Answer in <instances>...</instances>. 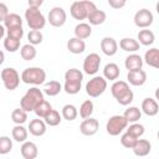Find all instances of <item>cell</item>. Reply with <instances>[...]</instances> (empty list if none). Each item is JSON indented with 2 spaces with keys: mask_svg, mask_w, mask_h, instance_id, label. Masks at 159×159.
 Returning a JSON list of instances; mask_svg holds the SVG:
<instances>
[{
  "mask_svg": "<svg viewBox=\"0 0 159 159\" xmlns=\"http://www.w3.org/2000/svg\"><path fill=\"white\" fill-rule=\"evenodd\" d=\"M67 20V14L65 11L63 7L61 6H55L50 10L48 15H47V21L50 22L51 26L53 27H61L65 25Z\"/></svg>",
  "mask_w": 159,
  "mask_h": 159,
  "instance_id": "cell-10",
  "label": "cell"
},
{
  "mask_svg": "<svg viewBox=\"0 0 159 159\" xmlns=\"http://www.w3.org/2000/svg\"><path fill=\"white\" fill-rule=\"evenodd\" d=\"M5 32H6V29H5V26L0 24V40H1V39L5 36Z\"/></svg>",
  "mask_w": 159,
  "mask_h": 159,
  "instance_id": "cell-47",
  "label": "cell"
},
{
  "mask_svg": "<svg viewBox=\"0 0 159 159\" xmlns=\"http://www.w3.org/2000/svg\"><path fill=\"white\" fill-rule=\"evenodd\" d=\"M142 112L144 114H147L148 117H154L158 114L159 112V106H158V102L154 99V98H144L143 102H142Z\"/></svg>",
  "mask_w": 159,
  "mask_h": 159,
  "instance_id": "cell-18",
  "label": "cell"
},
{
  "mask_svg": "<svg viewBox=\"0 0 159 159\" xmlns=\"http://www.w3.org/2000/svg\"><path fill=\"white\" fill-rule=\"evenodd\" d=\"M67 50L73 55H80V53L84 52L86 42H84V40H81L78 37H71L67 41Z\"/></svg>",
  "mask_w": 159,
  "mask_h": 159,
  "instance_id": "cell-20",
  "label": "cell"
},
{
  "mask_svg": "<svg viewBox=\"0 0 159 159\" xmlns=\"http://www.w3.org/2000/svg\"><path fill=\"white\" fill-rule=\"evenodd\" d=\"M101 50L106 56H114L118 51V42L109 36H106L101 40Z\"/></svg>",
  "mask_w": 159,
  "mask_h": 159,
  "instance_id": "cell-15",
  "label": "cell"
},
{
  "mask_svg": "<svg viewBox=\"0 0 159 159\" xmlns=\"http://www.w3.org/2000/svg\"><path fill=\"white\" fill-rule=\"evenodd\" d=\"M127 127H128V125H127ZM127 132H128V133H130L132 135H134L135 138H140V137L144 134L145 128H144V125H143V124H139V123L134 122V123H132V124L128 127Z\"/></svg>",
  "mask_w": 159,
  "mask_h": 159,
  "instance_id": "cell-41",
  "label": "cell"
},
{
  "mask_svg": "<svg viewBox=\"0 0 159 159\" xmlns=\"http://www.w3.org/2000/svg\"><path fill=\"white\" fill-rule=\"evenodd\" d=\"M41 101H43V92L37 87H31L20 99V108L27 113L32 112Z\"/></svg>",
  "mask_w": 159,
  "mask_h": 159,
  "instance_id": "cell-3",
  "label": "cell"
},
{
  "mask_svg": "<svg viewBox=\"0 0 159 159\" xmlns=\"http://www.w3.org/2000/svg\"><path fill=\"white\" fill-rule=\"evenodd\" d=\"M134 25L139 29H147L149 27L153 21H154V16L153 12L148 9H140L134 14Z\"/></svg>",
  "mask_w": 159,
  "mask_h": 159,
  "instance_id": "cell-11",
  "label": "cell"
},
{
  "mask_svg": "<svg viewBox=\"0 0 159 159\" xmlns=\"http://www.w3.org/2000/svg\"><path fill=\"white\" fill-rule=\"evenodd\" d=\"M52 109V106L50 104V102H47V101H41L36 107H35V109H34V112H35V114L39 117V118H43Z\"/></svg>",
  "mask_w": 159,
  "mask_h": 159,
  "instance_id": "cell-37",
  "label": "cell"
},
{
  "mask_svg": "<svg viewBox=\"0 0 159 159\" xmlns=\"http://www.w3.org/2000/svg\"><path fill=\"white\" fill-rule=\"evenodd\" d=\"M120 75V71H119V67L117 63H113V62H109L104 66L103 68V77L106 80H109V81H116Z\"/></svg>",
  "mask_w": 159,
  "mask_h": 159,
  "instance_id": "cell-26",
  "label": "cell"
},
{
  "mask_svg": "<svg viewBox=\"0 0 159 159\" xmlns=\"http://www.w3.org/2000/svg\"><path fill=\"white\" fill-rule=\"evenodd\" d=\"M12 149V140L7 135L0 137V155H5L10 153Z\"/></svg>",
  "mask_w": 159,
  "mask_h": 159,
  "instance_id": "cell-38",
  "label": "cell"
},
{
  "mask_svg": "<svg viewBox=\"0 0 159 159\" xmlns=\"http://www.w3.org/2000/svg\"><path fill=\"white\" fill-rule=\"evenodd\" d=\"M4 26H5V29L12 27V26H22V19L20 15H17L15 12H9L4 20Z\"/></svg>",
  "mask_w": 159,
  "mask_h": 159,
  "instance_id": "cell-35",
  "label": "cell"
},
{
  "mask_svg": "<svg viewBox=\"0 0 159 159\" xmlns=\"http://www.w3.org/2000/svg\"><path fill=\"white\" fill-rule=\"evenodd\" d=\"M119 47L125 52H137L140 48V43L132 37H123L119 41Z\"/></svg>",
  "mask_w": 159,
  "mask_h": 159,
  "instance_id": "cell-24",
  "label": "cell"
},
{
  "mask_svg": "<svg viewBox=\"0 0 159 159\" xmlns=\"http://www.w3.org/2000/svg\"><path fill=\"white\" fill-rule=\"evenodd\" d=\"M61 116L63 119L68 120V122H72L77 118L78 116V109L76 106L73 104H65L62 107V111H61Z\"/></svg>",
  "mask_w": 159,
  "mask_h": 159,
  "instance_id": "cell-31",
  "label": "cell"
},
{
  "mask_svg": "<svg viewBox=\"0 0 159 159\" xmlns=\"http://www.w3.org/2000/svg\"><path fill=\"white\" fill-rule=\"evenodd\" d=\"M20 152H21V155H22L24 159H35L39 154L37 145L34 142H29V140L22 142Z\"/></svg>",
  "mask_w": 159,
  "mask_h": 159,
  "instance_id": "cell-19",
  "label": "cell"
},
{
  "mask_svg": "<svg viewBox=\"0 0 159 159\" xmlns=\"http://www.w3.org/2000/svg\"><path fill=\"white\" fill-rule=\"evenodd\" d=\"M148 66L153 67V68H158L159 67V50L157 47H153L150 50H148L144 53V61Z\"/></svg>",
  "mask_w": 159,
  "mask_h": 159,
  "instance_id": "cell-23",
  "label": "cell"
},
{
  "mask_svg": "<svg viewBox=\"0 0 159 159\" xmlns=\"http://www.w3.org/2000/svg\"><path fill=\"white\" fill-rule=\"evenodd\" d=\"M98 129H99V123L96 118H92V117L84 118L80 124V132L87 137L94 135L98 132Z\"/></svg>",
  "mask_w": 159,
  "mask_h": 159,
  "instance_id": "cell-13",
  "label": "cell"
},
{
  "mask_svg": "<svg viewBox=\"0 0 159 159\" xmlns=\"http://www.w3.org/2000/svg\"><path fill=\"white\" fill-rule=\"evenodd\" d=\"M6 35L9 37H12V39H16V40H20L22 39L24 36V29L22 26H12V27H7L6 29Z\"/></svg>",
  "mask_w": 159,
  "mask_h": 159,
  "instance_id": "cell-43",
  "label": "cell"
},
{
  "mask_svg": "<svg viewBox=\"0 0 159 159\" xmlns=\"http://www.w3.org/2000/svg\"><path fill=\"white\" fill-rule=\"evenodd\" d=\"M83 81V73L78 68H70L65 73L63 89L67 94H77L81 91Z\"/></svg>",
  "mask_w": 159,
  "mask_h": 159,
  "instance_id": "cell-2",
  "label": "cell"
},
{
  "mask_svg": "<svg viewBox=\"0 0 159 159\" xmlns=\"http://www.w3.org/2000/svg\"><path fill=\"white\" fill-rule=\"evenodd\" d=\"M127 80L132 86L135 87H140L147 82V72L142 68L139 70H133V71H128L127 75Z\"/></svg>",
  "mask_w": 159,
  "mask_h": 159,
  "instance_id": "cell-14",
  "label": "cell"
},
{
  "mask_svg": "<svg viewBox=\"0 0 159 159\" xmlns=\"http://www.w3.org/2000/svg\"><path fill=\"white\" fill-rule=\"evenodd\" d=\"M1 76V81L4 83V87L9 91H14L19 87L20 84V75L19 72L14 68V67H6L1 71L0 73Z\"/></svg>",
  "mask_w": 159,
  "mask_h": 159,
  "instance_id": "cell-8",
  "label": "cell"
},
{
  "mask_svg": "<svg viewBox=\"0 0 159 159\" xmlns=\"http://www.w3.org/2000/svg\"><path fill=\"white\" fill-rule=\"evenodd\" d=\"M93 111H94V104H93V102H92L91 99H86V101H83L82 104L80 106V111H78V113H80L81 118L84 119V118L92 117Z\"/></svg>",
  "mask_w": 159,
  "mask_h": 159,
  "instance_id": "cell-34",
  "label": "cell"
},
{
  "mask_svg": "<svg viewBox=\"0 0 159 159\" xmlns=\"http://www.w3.org/2000/svg\"><path fill=\"white\" fill-rule=\"evenodd\" d=\"M137 139H138V138H135V137L132 135L130 133L125 132V133L122 134V137H120V144H122L124 148H127V149H132L133 145L135 144Z\"/></svg>",
  "mask_w": 159,
  "mask_h": 159,
  "instance_id": "cell-42",
  "label": "cell"
},
{
  "mask_svg": "<svg viewBox=\"0 0 159 159\" xmlns=\"http://www.w3.org/2000/svg\"><path fill=\"white\" fill-rule=\"evenodd\" d=\"M27 134H29V130L22 125V124H15V127L12 128L11 130V135H12V139L17 143H22L27 139Z\"/></svg>",
  "mask_w": 159,
  "mask_h": 159,
  "instance_id": "cell-28",
  "label": "cell"
},
{
  "mask_svg": "<svg viewBox=\"0 0 159 159\" xmlns=\"http://www.w3.org/2000/svg\"><path fill=\"white\" fill-rule=\"evenodd\" d=\"M97 6L93 1L89 0H78V1H73L71 4L70 7V14L75 20H84L87 19V16L96 10Z\"/></svg>",
  "mask_w": 159,
  "mask_h": 159,
  "instance_id": "cell-4",
  "label": "cell"
},
{
  "mask_svg": "<svg viewBox=\"0 0 159 159\" xmlns=\"http://www.w3.org/2000/svg\"><path fill=\"white\" fill-rule=\"evenodd\" d=\"M111 93L120 106H128L134 99V93L125 81H114L111 87Z\"/></svg>",
  "mask_w": 159,
  "mask_h": 159,
  "instance_id": "cell-1",
  "label": "cell"
},
{
  "mask_svg": "<svg viewBox=\"0 0 159 159\" xmlns=\"http://www.w3.org/2000/svg\"><path fill=\"white\" fill-rule=\"evenodd\" d=\"M132 150H133V153L137 157H145V155H148L150 153L152 144H150V142L148 139H139L138 138L137 142H135V144L133 145Z\"/></svg>",
  "mask_w": 159,
  "mask_h": 159,
  "instance_id": "cell-17",
  "label": "cell"
},
{
  "mask_svg": "<svg viewBox=\"0 0 159 159\" xmlns=\"http://www.w3.org/2000/svg\"><path fill=\"white\" fill-rule=\"evenodd\" d=\"M107 89V80L102 76H94L86 83V93L92 97H99Z\"/></svg>",
  "mask_w": 159,
  "mask_h": 159,
  "instance_id": "cell-7",
  "label": "cell"
},
{
  "mask_svg": "<svg viewBox=\"0 0 159 159\" xmlns=\"http://www.w3.org/2000/svg\"><path fill=\"white\" fill-rule=\"evenodd\" d=\"M137 41L143 45V46H150L154 43L155 41V35L152 30H148V29H143L138 32V36H137Z\"/></svg>",
  "mask_w": 159,
  "mask_h": 159,
  "instance_id": "cell-22",
  "label": "cell"
},
{
  "mask_svg": "<svg viewBox=\"0 0 159 159\" xmlns=\"http://www.w3.org/2000/svg\"><path fill=\"white\" fill-rule=\"evenodd\" d=\"M75 37H78L81 40H86L92 34V26L87 22H80L75 26Z\"/></svg>",
  "mask_w": 159,
  "mask_h": 159,
  "instance_id": "cell-25",
  "label": "cell"
},
{
  "mask_svg": "<svg viewBox=\"0 0 159 159\" xmlns=\"http://www.w3.org/2000/svg\"><path fill=\"white\" fill-rule=\"evenodd\" d=\"M107 1H108V5L112 9H116V10H119V9L124 7L125 4H127V0H107Z\"/></svg>",
  "mask_w": 159,
  "mask_h": 159,
  "instance_id": "cell-44",
  "label": "cell"
},
{
  "mask_svg": "<svg viewBox=\"0 0 159 159\" xmlns=\"http://www.w3.org/2000/svg\"><path fill=\"white\" fill-rule=\"evenodd\" d=\"M21 81L26 84H43L46 81V72L41 67H27L21 72Z\"/></svg>",
  "mask_w": 159,
  "mask_h": 159,
  "instance_id": "cell-5",
  "label": "cell"
},
{
  "mask_svg": "<svg viewBox=\"0 0 159 159\" xmlns=\"http://www.w3.org/2000/svg\"><path fill=\"white\" fill-rule=\"evenodd\" d=\"M62 91V86L58 81H50V82H45L43 83V88H42V92L50 97H55L57 96L60 92Z\"/></svg>",
  "mask_w": 159,
  "mask_h": 159,
  "instance_id": "cell-27",
  "label": "cell"
},
{
  "mask_svg": "<svg viewBox=\"0 0 159 159\" xmlns=\"http://www.w3.org/2000/svg\"><path fill=\"white\" fill-rule=\"evenodd\" d=\"M99 66H101V57L96 52L87 55L83 60V71L87 75H91V76L96 75L99 70Z\"/></svg>",
  "mask_w": 159,
  "mask_h": 159,
  "instance_id": "cell-12",
  "label": "cell"
},
{
  "mask_svg": "<svg viewBox=\"0 0 159 159\" xmlns=\"http://www.w3.org/2000/svg\"><path fill=\"white\" fill-rule=\"evenodd\" d=\"M7 14H9V7H7V5L4 4V2H0V22H4L5 17L7 16Z\"/></svg>",
  "mask_w": 159,
  "mask_h": 159,
  "instance_id": "cell-45",
  "label": "cell"
},
{
  "mask_svg": "<svg viewBox=\"0 0 159 159\" xmlns=\"http://www.w3.org/2000/svg\"><path fill=\"white\" fill-rule=\"evenodd\" d=\"M11 120L15 124H24L27 120V112H25L22 108H15L11 112Z\"/></svg>",
  "mask_w": 159,
  "mask_h": 159,
  "instance_id": "cell-36",
  "label": "cell"
},
{
  "mask_svg": "<svg viewBox=\"0 0 159 159\" xmlns=\"http://www.w3.org/2000/svg\"><path fill=\"white\" fill-rule=\"evenodd\" d=\"M124 66L128 71H133V70H139L143 67V58L137 55V53H130L129 56L125 57L124 60Z\"/></svg>",
  "mask_w": 159,
  "mask_h": 159,
  "instance_id": "cell-21",
  "label": "cell"
},
{
  "mask_svg": "<svg viewBox=\"0 0 159 159\" xmlns=\"http://www.w3.org/2000/svg\"><path fill=\"white\" fill-rule=\"evenodd\" d=\"M4 48L9 52H16L20 48V40L6 36L4 40Z\"/></svg>",
  "mask_w": 159,
  "mask_h": 159,
  "instance_id": "cell-40",
  "label": "cell"
},
{
  "mask_svg": "<svg viewBox=\"0 0 159 159\" xmlns=\"http://www.w3.org/2000/svg\"><path fill=\"white\" fill-rule=\"evenodd\" d=\"M123 117L125 118V120L128 123H134V122H138L140 118H142V111L138 108V107H128L124 113H123Z\"/></svg>",
  "mask_w": 159,
  "mask_h": 159,
  "instance_id": "cell-29",
  "label": "cell"
},
{
  "mask_svg": "<svg viewBox=\"0 0 159 159\" xmlns=\"http://www.w3.org/2000/svg\"><path fill=\"white\" fill-rule=\"evenodd\" d=\"M128 125V122L125 120V118L123 116H119V114H116V116H112L107 124H106V130L109 135H119Z\"/></svg>",
  "mask_w": 159,
  "mask_h": 159,
  "instance_id": "cell-9",
  "label": "cell"
},
{
  "mask_svg": "<svg viewBox=\"0 0 159 159\" xmlns=\"http://www.w3.org/2000/svg\"><path fill=\"white\" fill-rule=\"evenodd\" d=\"M27 40H29V43L31 45H40L43 40V35L41 32V30H30L29 34H27Z\"/></svg>",
  "mask_w": 159,
  "mask_h": 159,
  "instance_id": "cell-39",
  "label": "cell"
},
{
  "mask_svg": "<svg viewBox=\"0 0 159 159\" xmlns=\"http://www.w3.org/2000/svg\"><path fill=\"white\" fill-rule=\"evenodd\" d=\"M46 128H47V124L45 123V120H43V119H40V118L37 117L36 119L30 120L27 130H29L30 134H32L34 137H42V135L46 133V130H47Z\"/></svg>",
  "mask_w": 159,
  "mask_h": 159,
  "instance_id": "cell-16",
  "label": "cell"
},
{
  "mask_svg": "<svg viewBox=\"0 0 159 159\" xmlns=\"http://www.w3.org/2000/svg\"><path fill=\"white\" fill-rule=\"evenodd\" d=\"M20 55H21L22 60H25V61H31V60H34V58L36 57L37 51H36V48H35L34 45L26 43V45L21 46V48H20Z\"/></svg>",
  "mask_w": 159,
  "mask_h": 159,
  "instance_id": "cell-33",
  "label": "cell"
},
{
  "mask_svg": "<svg viewBox=\"0 0 159 159\" xmlns=\"http://www.w3.org/2000/svg\"><path fill=\"white\" fill-rule=\"evenodd\" d=\"M42 119L45 120V123H46L47 125H50V127H56V125H58V124L61 123L62 116H61L60 112H57L56 109H51Z\"/></svg>",
  "mask_w": 159,
  "mask_h": 159,
  "instance_id": "cell-32",
  "label": "cell"
},
{
  "mask_svg": "<svg viewBox=\"0 0 159 159\" xmlns=\"http://www.w3.org/2000/svg\"><path fill=\"white\" fill-rule=\"evenodd\" d=\"M4 61H5V53L0 50V66L4 63Z\"/></svg>",
  "mask_w": 159,
  "mask_h": 159,
  "instance_id": "cell-48",
  "label": "cell"
},
{
  "mask_svg": "<svg viewBox=\"0 0 159 159\" xmlns=\"http://www.w3.org/2000/svg\"><path fill=\"white\" fill-rule=\"evenodd\" d=\"M107 19V15L103 10H93L88 16H87V20L89 21V25H102Z\"/></svg>",
  "mask_w": 159,
  "mask_h": 159,
  "instance_id": "cell-30",
  "label": "cell"
},
{
  "mask_svg": "<svg viewBox=\"0 0 159 159\" xmlns=\"http://www.w3.org/2000/svg\"><path fill=\"white\" fill-rule=\"evenodd\" d=\"M29 6H35V7H40L43 4V0H27Z\"/></svg>",
  "mask_w": 159,
  "mask_h": 159,
  "instance_id": "cell-46",
  "label": "cell"
},
{
  "mask_svg": "<svg viewBox=\"0 0 159 159\" xmlns=\"http://www.w3.org/2000/svg\"><path fill=\"white\" fill-rule=\"evenodd\" d=\"M25 20L31 30H42L46 25V17L40 11V7L29 6L25 11Z\"/></svg>",
  "mask_w": 159,
  "mask_h": 159,
  "instance_id": "cell-6",
  "label": "cell"
}]
</instances>
